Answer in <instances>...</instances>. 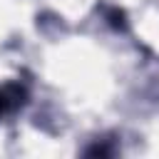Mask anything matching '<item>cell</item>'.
Returning <instances> with one entry per match:
<instances>
[{"mask_svg":"<svg viewBox=\"0 0 159 159\" xmlns=\"http://www.w3.org/2000/svg\"><path fill=\"white\" fill-rule=\"evenodd\" d=\"M17 89H0V114L2 112H7L12 104H15V99H17Z\"/></svg>","mask_w":159,"mask_h":159,"instance_id":"cell-1","label":"cell"}]
</instances>
